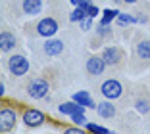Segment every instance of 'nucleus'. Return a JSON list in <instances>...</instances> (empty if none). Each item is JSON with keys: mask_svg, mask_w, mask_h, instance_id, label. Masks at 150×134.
I'll list each match as a JSON object with an SVG mask.
<instances>
[{"mask_svg": "<svg viewBox=\"0 0 150 134\" xmlns=\"http://www.w3.org/2000/svg\"><path fill=\"white\" fill-rule=\"evenodd\" d=\"M129 61L127 71L131 75H139L142 71L150 69V35L144 31H135L131 36L129 46Z\"/></svg>", "mask_w": 150, "mask_h": 134, "instance_id": "obj_3", "label": "nucleus"}, {"mask_svg": "<svg viewBox=\"0 0 150 134\" xmlns=\"http://www.w3.org/2000/svg\"><path fill=\"white\" fill-rule=\"evenodd\" d=\"M52 82L48 77L44 75H31V77H23L21 88H19V94L25 100H44L48 98V94L52 92Z\"/></svg>", "mask_w": 150, "mask_h": 134, "instance_id": "obj_5", "label": "nucleus"}, {"mask_svg": "<svg viewBox=\"0 0 150 134\" xmlns=\"http://www.w3.org/2000/svg\"><path fill=\"white\" fill-rule=\"evenodd\" d=\"M133 18L139 25L142 27H150V2L146 0H139L135 8H133Z\"/></svg>", "mask_w": 150, "mask_h": 134, "instance_id": "obj_15", "label": "nucleus"}, {"mask_svg": "<svg viewBox=\"0 0 150 134\" xmlns=\"http://www.w3.org/2000/svg\"><path fill=\"white\" fill-rule=\"evenodd\" d=\"M21 121L25 126H29V128H37V126L44 125V121H46V117H44V113L40 111V109H35V107H25L21 113Z\"/></svg>", "mask_w": 150, "mask_h": 134, "instance_id": "obj_13", "label": "nucleus"}, {"mask_svg": "<svg viewBox=\"0 0 150 134\" xmlns=\"http://www.w3.org/2000/svg\"><path fill=\"white\" fill-rule=\"evenodd\" d=\"M73 100L77 102V104H81L83 107H93V109L96 107V104L93 102V98H91L87 92H77V94L73 96Z\"/></svg>", "mask_w": 150, "mask_h": 134, "instance_id": "obj_18", "label": "nucleus"}, {"mask_svg": "<svg viewBox=\"0 0 150 134\" xmlns=\"http://www.w3.org/2000/svg\"><path fill=\"white\" fill-rule=\"evenodd\" d=\"M18 44H19L18 35L12 29H2V33H0V52L2 54H13V50L18 48Z\"/></svg>", "mask_w": 150, "mask_h": 134, "instance_id": "obj_14", "label": "nucleus"}, {"mask_svg": "<svg viewBox=\"0 0 150 134\" xmlns=\"http://www.w3.org/2000/svg\"><path fill=\"white\" fill-rule=\"evenodd\" d=\"M112 27L108 23H102L98 29H94V35L91 36V48H100L104 46V42L112 40Z\"/></svg>", "mask_w": 150, "mask_h": 134, "instance_id": "obj_16", "label": "nucleus"}, {"mask_svg": "<svg viewBox=\"0 0 150 134\" xmlns=\"http://www.w3.org/2000/svg\"><path fill=\"white\" fill-rule=\"evenodd\" d=\"M146 130H148V132H150V119H148V125H146Z\"/></svg>", "mask_w": 150, "mask_h": 134, "instance_id": "obj_22", "label": "nucleus"}, {"mask_svg": "<svg viewBox=\"0 0 150 134\" xmlns=\"http://www.w3.org/2000/svg\"><path fill=\"white\" fill-rule=\"evenodd\" d=\"M6 10L12 18H35L42 12V0H6Z\"/></svg>", "mask_w": 150, "mask_h": 134, "instance_id": "obj_6", "label": "nucleus"}, {"mask_svg": "<svg viewBox=\"0 0 150 134\" xmlns=\"http://www.w3.org/2000/svg\"><path fill=\"white\" fill-rule=\"evenodd\" d=\"M137 2H139V0H123V4H125V6H135Z\"/></svg>", "mask_w": 150, "mask_h": 134, "instance_id": "obj_21", "label": "nucleus"}, {"mask_svg": "<svg viewBox=\"0 0 150 134\" xmlns=\"http://www.w3.org/2000/svg\"><path fill=\"white\" fill-rule=\"evenodd\" d=\"M31 54L37 61H52L64 58L69 50V36H48V39H31Z\"/></svg>", "mask_w": 150, "mask_h": 134, "instance_id": "obj_4", "label": "nucleus"}, {"mask_svg": "<svg viewBox=\"0 0 150 134\" xmlns=\"http://www.w3.org/2000/svg\"><path fill=\"white\" fill-rule=\"evenodd\" d=\"M58 111L64 113V115H75V113H81L83 111V107H81V104H77V102H64V104L58 105Z\"/></svg>", "mask_w": 150, "mask_h": 134, "instance_id": "obj_17", "label": "nucleus"}, {"mask_svg": "<svg viewBox=\"0 0 150 134\" xmlns=\"http://www.w3.org/2000/svg\"><path fill=\"white\" fill-rule=\"evenodd\" d=\"M87 128H88V130H94V132H104V134H108V132H110V128H102V126L88 125V123H87Z\"/></svg>", "mask_w": 150, "mask_h": 134, "instance_id": "obj_20", "label": "nucleus"}, {"mask_svg": "<svg viewBox=\"0 0 150 134\" xmlns=\"http://www.w3.org/2000/svg\"><path fill=\"white\" fill-rule=\"evenodd\" d=\"M94 94L100 100H114V102H121V107L125 105H131V82L123 81L121 77H115V75H110V77L98 79L94 82Z\"/></svg>", "mask_w": 150, "mask_h": 134, "instance_id": "obj_2", "label": "nucleus"}, {"mask_svg": "<svg viewBox=\"0 0 150 134\" xmlns=\"http://www.w3.org/2000/svg\"><path fill=\"white\" fill-rule=\"evenodd\" d=\"M66 19H69V15H67L66 8L62 6V0H54L48 6V13L33 23H27L23 33L29 39H48V36H54L60 33Z\"/></svg>", "mask_w": 150, "mask_h": 134, "instance_id": "obj_1", "label": "nucleus"}, {"mask_svg": "<svg viewBox=\"0 0 150 134\" xmlns=\"http://www.w3.org/2000/svg\"><path fill=\"white\" fill-rule=\"evenodd\" d=\"M18 111L12 107V105H4L2 111H0V132L6 134V132H12L18 125Z\"/></svg>", "mask_w": 150, "mask_h": 134, "instance_id": "obj_12", "label": "nucleus"}, {"mask_svg": "<svg viewBox=\"0 0 150 134\" xmlns=\"http://www.w3.org/2000/svg\"><path fill=\"white\" fill-rule=\"evenodd\" d=\"M131 105L142 117H150V86L148 82H131Z\"/></svg>", "mask_w": 150, "mask_h": 134, "instance_id": "obj_7", "label": "nucleus"}, {"mask_svg": "<svg viewBox=\"0 0 150 134\" xmlns=\"http://www.w3.org/2000/svg\"><path fill=\"white\" fill-rule=\"evenodd\" d=\"M29 69H31V63H29L27 56L21 54V52L10 54L8 60H6V71H8V75L13 77V79H23L29 73Z\"/></svg>", "mask_w": 150, "mask_h": 134, "instance_id": "obj_10", "label": "nucleus"}, {"mask_svg": "<svg viewBox=\"0 0 150 134\" xmlns=\"http://www.w3.org/2000/svg\"><path fill=\"white\" fill-rule=\"evenodd\" d=\"M100 56L104 58L108 69H112V71H123V69H127L129 58L125 56V50L121 46H115V44L104 46V48H102V52H100Z\"/></svg>", "mask_w": 150, "mask_h": 134, "instance_id": "obj_8", "label": "nucleus"}, {"mask_svg": "<svg viewBox=\"0 0 150 134\" xmlns=\"http://www.w3.org/2000/svg\"><path fill=\"white\" fill-rule=\"evenodd\" d=\"M71 119H73V123H77V125H87V117L83 115V111L71 115Z\"/></svg>", "mask_w": 150, "mask_h": 134, "instance_id": "obj_19", "label": "nucleus"}, {"mask_svg": "<svg viewBox=\"0 0 150 134\" xmlns=\"http://www.w3.org/2000/svg\"><path fill=\"white\" fill-rule=\"evenodd\" d=\"M146 82H148V86H150V77H148V81H146Z\"/></svg>", "mask_w": 150, "mask_h": 134, "instance_id": "obj_23", "label": "nucleus"}, {"mask_svg": "<svg viewBox=\"0 0 150 134\" xmlns=\"http://www.w3.org/2000/svg\"><path fill=\"white\" fill-rule=\"evenodd\" d=\"M119 107H121V105H119L117 102H114V100H100V102H96L94 111H96V115L100 117V119L112 121V119H117L119 117Z\"/></svg>", "mask_w": 150, "mask_h": 134, "instance_id": "obj_11", "label": "nucleus"}, {"mask_svg": "<svg viewBox=\"0 0 150 134\" xmlns=\"http://www.w3.org/2000/svg\"><path fill=\"white\" fill-rule=\"evenodd\" d=\"M106 69H108V65H106V61H104V58H102L100 54H88L83 61L85 77L91 82H96L98 79H102L104 73H106Z\"/></svg>", "mask_w": 150, "mask_h": 134, "instance_id": "obj_9", "label": "nucleus"}]
</instances>
